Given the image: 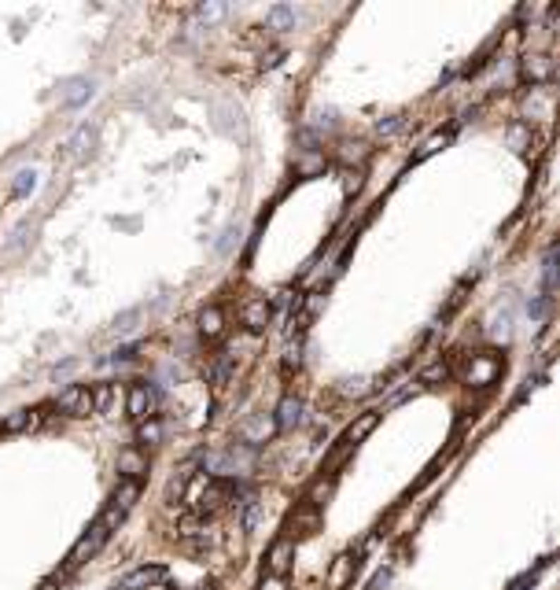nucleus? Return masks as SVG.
Here are the masks:
<instances>
[{"label":"nucleus","instance_id":"f257e3e1","mask_svg":"<svg viewBox=\"0 0 560 590\" xmlns=\"http://www.w3.org/2000/svg\"><path fill=\"white\" fill-rule=\"evenodd\" d=\"M107 538H111V528H107V524H104V520H96V524H92V528H89L85 535H81V543L74 546V553L67 557V572L81 568V565H85V561H89V557H96V553H100V546L107 543ZM67 572H63V576H67ZM63 576H59V579H63Z\"/></svg>","mask_w":560,"mask_h":590},{"label":"nucleus","instance_id":"f03ea898","mask_svg":"<svg viewBox=\"0 0 560 590\" xmlns=\"http://www.w3.org/2000/svg\"><path fill=\"white\" fill-rule=\"evenodd\" d=\"M56 409H59V414H67V417H89V414H92L89 387H85V384L63 387V391H59V399H56Z\"/></svg>","mask_w":560,"mask_h":590},{"label":"nucleus","instance_id":"7ed1b4c3","mask_svg":"<svg viewBox=\"0 0 560 590\" xmlns=\"http://www.w3.org/2000/svg\"><path fill=\"white\" fill-rule=\"evenodd\" d=\"M155 402H159L155 387L147 384V380H137L133 387H129V402H126V409H129V417H133V421H147V417L155 414Z\"/></svg>","mask_w":560,"mask_h":590},{"label":"nucleus","instance_id":"20e7f679","mask_svg":"<svg viewBox=\"0 0 560 590\" xmlns=\"http://www.w3.org/2000/svg\"><path fill=\"white\" fill-rule=\"evenodd\" d=\"M162 576H166V568H162V565H144L137 572H129L126 579H118V586H114V590H147V586L162 583Z\"/></svg>","mask_w":560,"mask_h":590},{"label":"nucleus","instance_id":"39448f33","mask_svg":"<svg viewBox=\"0 0 560 590\" xmlns=\"http://www.w3.org/2000/svg\"><path fill=\"white\" fill-rule=\"evenodd\" d=\"M240 318H243V325L251 332H262L269 325V318H273V306H269V299H247L243 310H240Z\"/></svg>","mask_w":560,"mask_h":590},{"label":"nucleus","instance_id":"423d86ee","mask_svg":"<svg viewBox=\"0 0 560 590\" xmlns=\"http://www.w3.org/2000/svg\"><path fill=\"white\" fill-rule=\"evenodd\" d=\"M291 565V538H280V543H273L269 557H266V568H269V576H284Z\"/></svg>","mask_w":560,"mask_h":590},{"label":"nucleus","instance_id":"0eeeda50","mask_svg":"<svg viewBox=\"0 0 560 590\" xmlns=\"http://www.w3.org/2000/svg\"><path fill=\"white\" fill-rule=\"evenodd\" d=\"M299 421H303V402H299V399H284V402L276 406V421H273V428L284 432V428H295Z\"/></svg>","mask_w":560,"mask_h":590},{"label":"nucleus","instance_id":"6e6552de","mask_svg":"<svg viewBox=\"0 0 560 590\" xmlns=\"http://www.w3.org/2000/svg\"><path fill=\"white\" fill-rule=\"evenodd\" d=\"M494 373H498V358H490V354H483V358H475L472 362V369H468V384H490L494 380Z\"/></svg>","mask_w":560,"mask_h":590},{"label":"nucleus","instance_id":"1a4fd4ad","mask_svg":"<svg viewBox=\"0 0 560 590\" xmlns=\"http://www.w3.org/2000/svg\"><path fill=\"white\" fill-rule=\"evenodd\" d=\"M354 572H358V557H354V553H343L339 565L332 568V579H328V586H332V590H343V586L351 583Z\"/></svg>","mask_w":560,"mask_h":590},{"label":"nucleus","instance_id":"9d476101","mask_svg":"<svg viewBox=\"0 0 560 590\" xmlns=\"http://www.w3.org/2000/svg\"><path fill=\"white\" fill-rule=\"evenodd\" d=\"M118 472H122L126 480H137L140 472H147L144 454H137V450H122V454H118Z\"/></svg>","mask_w":560,"mask_h":590},{"label":"nucleus","instance_id":"9b49d317","mask_svg":"<svg viewBox=\"0 0 560 590\" xmlns=\"http://www.w3.org/2000/svg\"><path fill=\"white\" fill-rule=\"evenodd\" d=\"M549 74H553V59H546V56L523 59V78H527V81H546Z\"/></svg>","mask_w":560,"mask_h":590},{"label":"nucleus","instance_id":"f8f14e48","mask_svg":"<svg viewBox=\"0 0 560 590\" xmlns=\"http://www.w3.org/2000/svg\"><path fill=\"white\" fill-rule=\"evenodd\" d=\"M376 421H380V414H372V409H369V414H361V417L351 424V428H347V442H351V447H354V442H361V439H365V435L376 428Z\"/></svg>","mask_w":560,"mask_h":590},{"label":"nucleus","instance_id":"ddd939ff","mask_svg":"<svg viewBox=\"0 0 560 590\" xmlns=\"http://www.w3.org/2000/svg\"><path fill=\"white\" fill-rule=\"evenodd\" d=\"M89 96H92V81H89V78H78V81H71V89L63 92V104H67V107H78L81 100H89Z\"/></svg>","mask_w":560,"mask_h":590},{"label":"nucleus","instance_id":"4468645a","mask_svg":"<svg viewBox=\"0 0 560 590\" xmlns=\"http://www.w3.org/2000/svg\"><path fill=\"white\" fill-rule=\"evenodd\" d=\"M162 435H166V428H162L159 421H140V428H137L140 447H155V442H162Z\"/></svg>","mask_w":560,"mask_h":590},{"label":"nucleus","instance_id":"2eb2a0df","mask_svg":"<svg viewBox=\"0 0 560 590\" xmlns=\"http://www.w3.org/2000/svg\"><path fill=\"white\" fill-rule=\"evenodd\" d=\"M258 517H262V502H258V495H247V498L240 502V524H243L247 531H251L255 524H258Z\"/></svg>","mask_w":560,"mask_h":590},{"label":"nucleus","instance_id":"dca6fc26","mask_svg":"<svg viewBox=\"0 0 560 590\" xmlns=\"http://www.w3.org/2000/svg\"><path fill=\"white\" fill-rule=\"evenodd\" d=\"M266 23H269L273 30H291V26H295V8H288V4H276V8H269Z\"/></svg>","mask_w":560,"mask_h":590},{"label":"nucleus","instance_id":"f3484780","mask_svg":"<svg viewBox=\"0 0 560 590\" xmlns=\"http://www.w3.org/2000/svg\"><path fill=\"white\" fill-rule=\"evenodd\" d=\"M89 399H92V414H104V409L111 406V399H114V387L111 384H96V387H89Z\"/></svg>","mask_w":560,"mask_h":590},{"label":"nucleus","instance_id":"a211bd4d","mask_svg":"<svg viewBox=\"0 0 560 590\" xmlns=\"http://www.w3.org/2000/svg\"><path fill=\"white\" fill-rule=\"evenodd\" d=\"M92 137H96V129H92V126H81L78 133L67 140V152H71V155H81V152H85V148L92 144Z\"/></svg>","mask_w":560,"mask_h":590},{"label":"nucleus","instance_id":"6ab92c4d","mask_svg":"<svg viewBox=\"0 0 560 590\" xmlns=\"http://www.w3.org/2000/svg\"><path fill=\"white\" fill-rule=\"evenodd\" d=\"M200 329H203V336H218L221 332V310H203V318H200Z\"/></svg>","mask_w":560,"mask_h":590},{"label":"nucleus","instance_id":"aec40b11","mask_svg":"<svg viewBox=\"0 0 560 590\" xmlns=\"http://www.w3.org/2000/svg\"><path fill=\"white\" fill-rule=\"evenodd\" d=\"M30 421H34V417H30V409H15V414L0 424V432H19V428H26Z\"/></svg>","mask_w":560,"mask_h":590},{"label":"nucleus","instance_id":"412c9836","mask_svg":"<svg viewBox=\"0 0 560 590\" xmlns=\"http://www.w3.org/2000/svg\"><path fill=\"white\" fill-rule=\"evenodd\" d=\"M549 565V557H546V561H538V568H531V572H523V576L513 583V586H509V590H527V586H535V579H538V572L542 568H546Z\"/></svg>","mask_w":560,"mask_h":590},{"label":"nucleus","instance_id":"4be33fe9","mask_svg":"<svg viewBox=\"0 0 560 590\" xmlns=\"http://www.w3.org/2000/svg\"><path fill=\"white\" fill-rule=\"evenodd\" d=\"M229 369H233V362H229V354H221L218 362L210 366V380H218V384H221L225 376H229Z\"/></svg>","mask_w":560,"mask_h":590},{"label":"nucleus","instance_id":"5701e85b","mask_svg":"<svg viewBox=\"0 0 560 590\" xmlns=\"http://www.w3.org/2000/svg\"><path fill=\"white\" fill-rule=\"evenodd\" d=\"M225 15H229V8L225 4H200V19H225Z\"/></svg>","mask_w":560,"mask_h":590},{"label":"nucleus","instance_id":"b1692460","mask_svg":"<svg viewBox=\"0 0 560 590\" xmlns=\"http://www.w3.org/2000/svg\"><path fill=\"white\" fill-rule=\"evenodd\" d=\"M446 376H450V369H446V366H432V369H427V373L420 376V380H424V384H435V380H446Z\"/></svg>","mask_w":560,"mask_h":590},{"label":"nucleus","instance_id":"393cba45","mask_svg":"<svg viewBox=\"0 0 560 590\" xmlns=\"http://www.w3.org/2000/svg\"><path fill=\"white\" fill-rule=\"evenodd\" d=\"M439 148H446V133H442V137H432V140H427V144L420 148V155H417V159H427V155H432V152H439Z\"/></svg>","mask_w":560,"mask_h":590},{"label":"nucleus","instance_id":"a878e982","mask_svg":"<svg viewBox=\"0 0 560 590\" xmlns=\"http://www.w3.org/2000/svg\"><path fill=\"white\" fill-rule=\"evenodd\" d=\"M30 188H34V174H19V185H15L11 195H26Z\"/></svg>","mask_w":560,"mask_h":590},{"label":"nucleus","instance_id":"bb28decb","mask_svg":"<svg viewBox=\"0 0 560 590\" xmlns=\"http://www.w3.org/2000/svg\"><path fill=\"white\" fill-rule=\"evenodd\" d=\"M376 129H380V133L387 137V133H394V129H402V119H387V122H380Z\"/></svg>","mask_w":560,"mask_h":590},{"label":"nucleus","instance_id":"cd10ccee","mask_svg":"<svg viewBox=\"0 0 560 590\" xmlns=\"http://www.w3.org/2000/svg\"><path fill=\"white\" fill-rule=\"evenodd\" d=\"M129 358H137V343H129V347H122L118 354H114V362H129Z\"/></svg>","mask_w":560,"mask_h":590},{"label":"nucleus","instance_id":"c85d7f7f","mask_svg":"<svg viewBox=\"0 0 560 590\" xmlns=\"http://www.w3.org/2000/svg\"><path fill=\"white\" fill-rule=\"evenodd\" d=\"M262 590H284V576H269V579H262Z\"/></svg>","mask_w":560,"mask_h":590},{"label":"nucleus","instance_id":"c756f323","mask_svg":"<svg viewBox=\"0 0 560 590\" xmlns=\"http://www.w3.org/2000/svg\"><path fill=\"white\" fill-rule=\"evenodd\" d=\"M321 167V159H310V162H303V167H299V174H314Z\"/></svg>","mask_w":560,"mask_h":590},{"label":"nucleus","instance_id":"7c9ffc66","mask_svg":"<svg viewBox=\"0 0 560 590\" xmlns=\"http://www.w3.org/2000/svg\"><path fill=\"white\" fill-rule=\"evenodd\" d=\"M59 583H63V579H59V576H52V579H48V583H41L37 590H59Z\"/></svg>","mask_w":560,"mask_h":590}]
</instances>
